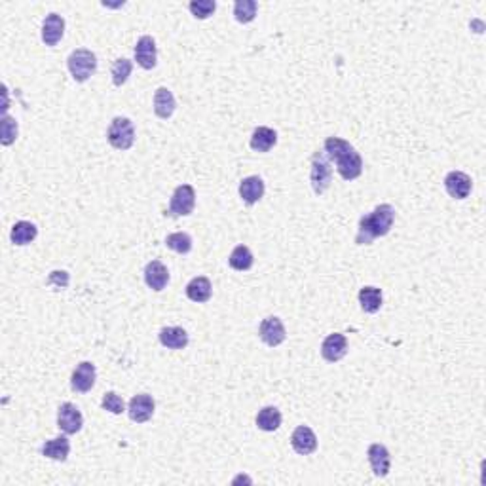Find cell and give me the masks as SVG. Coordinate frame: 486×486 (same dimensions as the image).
Returning a JSON list of instances; mask_svg holds the SVG:
<instances>
[{"instance_id": "4", "label": "cell", "mask_w": 486, "mask_h": 486, "mask_svg": "<svg viewBox=\"0 0 486 486\" xmlns=\"http://www.w3.org/2000/svg\"><path fill=\"white\" fill-rule=\"evenodd\" d=\"M108 143L114 147L116 150H130L135 143V127L130 118L118 116L114 118L107 132Z\"/></svg>"}, {"instance_id": "5", "label": "cell", "mask_w": 486, "mask_h": 486, "mask_svg": "<svg viewBox=\"0 0 486 486\" xmlns=\"http://www.w3.org/2000/svg\"><path fill=\"white\" fill-rule=\"evenodd\" d=\"M330 179H332V167L325 152H315L312 156V171H310V181H312L313 192L323 194L329 189Z\"/></svg>"}, {"instance_id": "12", "label": "cell", "mask_w": 486, "mask_h": 486, "mask_svg": "<svg viewBox=\"0 0 486 486\" xmlns=\"http://www.w3.org/2000/svg\"><path fill=\"white\" fill-rule=\"evenodd\" d=\"M154 399L147 393H141V396H135L130 401V406H127V412H130V418L137 424H145L152 418L154 414Z\"/></svg>"}, {"instance_id": "3", "label": "cell", "mask_w": 486, "mask_h": 486, "mask_svg": "<svg viewBox=\"0 0 486 486\" xmlns=\"http://www.w3.org/2000/svg\"><path fill=\"white\" fill-rule=\"evenodd\" d=\"M66 65H69V71H71V75H73L76 82H86L97 69V58L91 50L80 48V50H75L69 56Z\"/></svg>"}, {"instance_id": "22", "label": "cell", "mask_w": 486, "mask_h": 486, "mask_svg": "<svg viewBox=\"0 0 486 486\" xmlns=\"http://www.w3.org/2000/svg\"><path fill=\"white\" fill-rule=\"evenodd\" d=\"M160 342L169 350H182L189 344V335L181 327H164L160 330Z\"/></svg>"}, {"instance_id": "16", "label": "cell", "mask_w": 486, "mask_h": 486, "mask_svg": "<svg viewBox=\"0 0 486 486\" xmlns=\"http://www.w3.org/2000/svg\"><path fill=\"white\" fill-rule=\"evenodd\" d=\"M156 42L152 36H141L135 46V61L139 63L143 69H154L156 66Z\"/></svg>"}, {"instance_id": "6", "label": "cell", "mask_w": 486, "mask_h": 486, "mask_svg": "<svg viewBox=\"0 0 486 486\" xmlns=\"http://www.w3.org/2000/svg\"><path fill=\"white\" fill-rule=\"evenodd\" d=\"M194 206H196V190L190 184H181L175 189L173 196H171L169 215L171 217H186L194 211Z\"/></svg>"}, {"instance_id": "1", "label": "cell", "mask_w": 486, "mask_h": 486, "mask_svg": "<svg viewBox=\"0 0 486 486\" xmlns=\"http://www.w3.org/2000/svg\"><path fill=\"white\" fill-rule=\"evenodd\" d=\"M323 152L337 164V169L344 181H354L363 173V160L359 152L340 137H327Z\"/></svg>"}, {"instance_id": "23", "label": "cell", "mask_w": 486, "mask_h": 486, "mask_svg": "<svg viewBox=\"0 0 486 486\" xmlns=\"http://www.w3.org/2000/svg\"><path fill=\"white\" fill-rule=\"evenodd\" d=\"M211 281L199 276V278H194L186 285V297L192 300V302H207L211 298Z\"/></svg>"}, {"instance_id": "15", "label": "cell", "mask_w": 486, "mask_h": 486, "mask_svg": "<svg viewBox=\"0 0 486 486\" xmlns=\"http://www.w3.org/2000/svg\"><path fill=\"white\" fill-rule=\"evenodd\" d=\"M367 456H369V461H371L372 473L376 477H386L387 473H389V465H391V456H389V450H387L386 446L380 445V443H374V445L369 446Z\"/></svg>"}, {"instance_id": "24", "label": "cell", "mask_w": 486, "mask_h": 486, "mask_svg": "<svg viewBox=\"0 0 486 486\" xmlns=\"http://www.w3.org/2000/svg\"><path fill=\"white\" fill-rule=\"evenodd\" d=\"M359 304L363 312L376 313L382 308V289L378 287H363L359 291Z\"/></svg>"}, {"instance_id": "7", "label": "cell", "mask_w": 486, "mask_h": 486, "mask_svg": "<svg viewBox=\"0 0 486 486\" xmlns=\"http://www.w3.org/2000/svg\"><path fill=\"white\" fill-rule=\"evenodd\" d=\"M84 426L82 412L76 409L73 403H63L58 412V428L65 435H75Z\"/></svg>"}, {"instance_id": "9", "label": "cell", "mask_w": 486, "mask_h": 486, "mask_svg": "<svg viewBox=\"0 0 486 486\" xmlns=\"http://www.w3.org/2000/svg\"><path fill=\"white\" fill-rule=\"evenodd\" d=\"M445 189L454 199H465L471 194L473 181L470 175L463 171H450L445 177Z\"/></svg>"}, {"instance_id": "26", "label": "cell", "mask_w": 486, "mask_h": 486, "mask_svg": "<svg viewBox=\"0 0 486 486\" xmlns=\"http://www.w3.org/2000/svg\"><path fill=\"white\" fill-rule=\"evenodd\" d=\"M256 426L263 431H276L281 426V412L276 406H264L256 416Z\"/></svg>"}, {"instance_id": "21", "label": "cell", "mask_w": 486, "mask_h": 486, "mask_svg": "<svg viewBox=\"0 0 486 486\" xmlns=\"http://www.w3.org/2000/svg\"><path fill=\"white\" fill-rule=\"evenodd\" d=\"M175 107H177V103H175L173 93L167 88H158L154 93V112L158 118L167 120L175 112Z\"/></svg>"}, {"instance_id": "28", "label": "cell", "mask_w": 486, "mask_h": 486, "mask_svg": "<svg viewBox=\"0 0 486 486\" xmlns=\"http://www.w3.org/2000/svg\"><path fill=\"white\" fill-rule=\"evenodd\" d=\"M256 10H258V4H256L255 0H238L234 4L236 21H239V23H251L256 17Z\"/></svg>"}, {"instance_id": "27", "label": "cell", "mask_w": 486, "mask_h": 486, "mask_svg": "<svg viewBox=\"0 0 486 486\" xmlns=\"http://www.w3.org/2000/svg\"><path fill=\"white\" fill-rule=\"evenodd\" d=\"M228 263H230L234 270L245 272V270H249V268L253 266V253H251L249 247H245V245H238V247L232 251Z\"/></svg>"}, {"instance_id": "17", "label": "cell", "mask_w": 486, "mask_h": 486, "mask_svg": "<svg viewBox=\"0 0 486 486\" xmlns=\"http://www.w3.org/2000/svg\"><path fill=\"white\" fill-rule=\"evenodd\" d=\"M145 281L152 291H164L169 281V272L160 260H152L145 268Z\"/></svg>"}, {"instance_id": "10", "label": "cell", "mask_w": 486, "mask_h": 486, "mask_svg": "<svg viewBox=\"0 0 486 486\" xmlns=\"http://www.w3.org/2000/svg\"><path fill=\"white\" fill-rule=\"evenodd\" d=\"M95 365L90 361H82L73 372V378H71V387L78 391V393H88L93 384H95Z\"/></svg>"}, {"instance_id": "31", "label": "cell", "mask_w": 486, "mask_h": 486, "mask_svg": "<svg viewBox=\"0 0 486 486\" xmlns=\"http://www.w3.org/2000/svg\"><path fill=\"white\" fill-rule=\"evenodd\" d=\"M17 137V122L12 116L4 114L2 118V124H0V141L4 147H10Z\"/></svg>"}, {"instance_id": "19", "label": "cell", "mask_w": 486, "mask_h": 486, "mask_svg": "<svg viewBox=\"0 0 486 486\" xmlns=\"http://www.w3.org/2000/svg\"><path fill=\"white\" fill-rule=\"evenodd\" d=\"M69 452H71V443L65 435H59L51 441H46L44 446H42V454L46 458L56 461H65L69 458Z\"/></svg>"}, {"instance_id": "20", "label": "cell", "mask_w": 486, "mask_h": 486, "mask_svg": "<svg viewBox=\"0 0 486 486\" xmlns=\"http://www.w3.org/2000/svg\"><path fill=\"white\" fill-rule=\"evenodd\" d=\"M276 143H278V133L274 132L272 127H266V125L256 127L253 135H251V149L255 152H268V150H272Z\"/></svg>"}, {"instance_id": "18", "label": "cell", "mask_w": 486, "mask_h": 486, "mask_svg": "<svg viewBox=\"0 0 486 486\" xmlns=\"http://www.w3.org/2000/svg\"><path fill=\"white\" fill-rule=\"evenodd\" d=\"M239 196L241 199L247 204V206H253L256 204L258 199L264 196V181L260 177H245L243 181L239 182Z\"/></svg>"}, {"instance_id": "33", "label": "cell", "mask_w": 486, "mask_h": 486, "mask_svg": "<svg viewBox=\"0 0 486 486\" xmlns=\"http://www.w3.org/2000/svg\"><path fill=\"white\" fill-rule=\"evenodd\" d=\"M103 409L108 412H112V414H122V412L125 411V404H124V399L118 396V393H114V391H108V393H105V397H103Z\"/></svg>"}, {"instance_id": "29", "label": "cell", "mask_w": 486, "mask_h": 486, "mask_svg": "<svg viewBox=\"0 0 486 486\" xmlns=\"http://www.w3.org/2000/svg\"><path fill=\"white\" fill-rule=\"evenodd\" d=\"M165 245L171 251H175V253L186 255L192 249V238H190L189 234H184V232H175V234H169L165 238Z\"/></svg>"}, {"instance_id": "30", "label": "cell", "mask_w": 486, "mask_h": 486, "mask_svg": "<svg viewBox=\"0 0 486 486\" xmlns=\"http://www.w3.org/2000/svg\"><path fill=\"white\" fill-rule=\"evenodd\" d=\"M132 69L133 63L130 59H116L114 63H112V82H114V86H124L130 75H132Z\"/></svg>"}, {"instance_id": "14", "label": "cell", "mask_w": 486, "mask_h": 486, "mask_svg": "<svg viewBox=\"0 0 486 486\" xmlns=\"http://www.w3.org/2000/svg\"><path fill=\"white\" fill-rule=\"evenodd\" d=\"M65 34V19L59 14H50L42 23V40L46 46H58Z\"/></svg>"}, {"instance_id": "25", "label": "cell", "mask_w": 486, "mask_h": 486, "mask_svg": "<svg viewBox=\"0 0 486 486\" xmlns=\"http://www.w3.org/2000/svg\"><path fill=\"white\" fill-rule=\"evenodd\" d=\"M36 234H38V230H36V226H34L33 223L19 221V223L14 224L10 238H12V241H14L16 245H29V243L36 238Z\"/></svg>"}, {"instance_id": "32", "label": "cell", "mask_w": 486, "mask_h": 486, "mask_svg": "<svg viewBox=\"0 0 486 486\" xmlns=\"http://www.w3.org/2000/svg\"><path fill=\"white\" fill-rule=\"evenodd\" d=\"M189 8L196 19H207L209 16H213V12L217 10V2L215 0H194V2H190Z\"/></svg>"}, {"instance_id": "2", "label": "cell", "mask_w": 486, "mask_h": 486, "mask_svg": "<svg viewBox=\"0 0 486 486\" xmlns=\"http://www.w3.org/2000/svg\"><path fill=\"white\" fill-rule=\"evenodd\" d=\"M396 223V209L389 204H382L372 213L365 215L359 221V230L355 236L357 245H371L376 238L386 236Z\"/></svg>"}, {"instance_id": "8", "label": "cell", "mask_w": 486, "mask_h": 486, "mask_svg": "<svg viewBox=\"0 0 486 486\" xmlns=\"http://www.w3.org/2000/svg\"><path fill=\"white\" fill-rule=\"evenodd\" d=\"M258 335H260V340H263L266 346L276 348L280 346L281 342H285L287 338V332H285V327L281 323L280 317H266L260 323V329H258Z\"/></svg>"}, {"instance_id": "13", "label": "cell", "mask_w": 486, "mask_h": 486, "mask_svg": "<svg viewBox=\"0 0 486 486\" xmlns=\"http://www.w3.org/2000/svg\"><path fill=\"white\" fill-rule=\"evenodd\" d=\"M348 354V338L340 332L329 335V337L323 340L321 344V355L325 361L337 363L340 361L344 355Z\"/></svg>"}, {"instance_id": "11", "label": "cell", "mask_w": 486, "mask_h": 486, "mask_svg": "<svg viewBox=\"0 0 486 486\" xmlns=\"http://www.w3.org/2000/svg\"><path fill=\"white\" fill-rule=\"evenodd\" d=\"M291 446L293 450L300 456H308V454L315 452L317 448V437L312 431V428L308 426H298L293 435H291Z\"/></svg>"}]
</instances>
